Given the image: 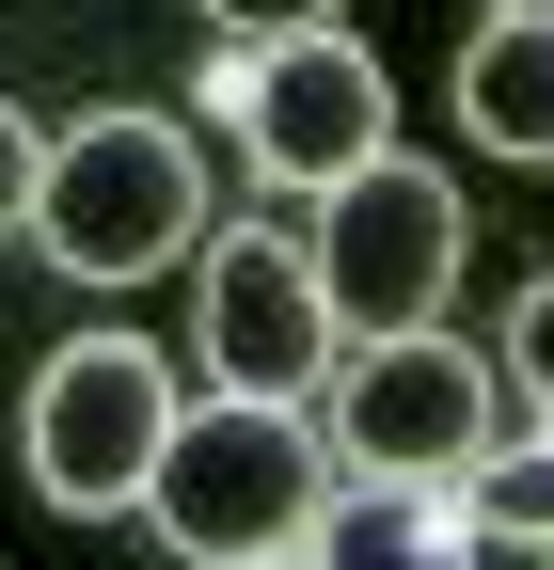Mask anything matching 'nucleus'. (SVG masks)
<instances>
[{
  "label": "nucleus",
  "mask_w": 554,
  "mask_h": 570,
  "mask_svg": "<svg viewBox=\"0 0 554 570\" xmlns=\"http://www.w3.org/2000/svg\"><path fill=\"white\" fill-rule=\"evenodd\" d=\"M317 491H333V444H317V412L190 396V412H175V444H159V475H144V523H159L190 570H238V554H301Z\"/></svg>",
  "instance_id": "obj_1"
},
{
  "label": "nucleus",
  "mask_w": 554,
  "mask_h": 570,
  "mask_svg": "<svg viewBox=\"0 0 554 570\" xmlns=\"http://www.w3.org/2000/svg\"><path fill=\"white\" fill-rule=\"evenodd\" d=\"M190 223H206V159H190L175 111H96V127H63L48 175H32V238H48V269H80V285L175 269Z\"/></svg>",
  "instance_id": "obj_2"
},
{
  "label": "nucleus",
  "mask_w": 554,
  "mask_h": 570,
  "mask_svg": "<svg viewBox=\"0 0 554 570\" xmlns=\"http://www.w3.org/2000/svg\"><path fill=\"white\" fill-rule=\"evenodd\" d=\"M175 412H190L175 348H144V333H80V348H48V365H32L17 460H32L48 508L111 523V508H144V475H159V444H175Z\"/></svg>",
  "instance_id": "obj_3"
},
{
  "label": "nucleus",
  "mask_w": 554,
  "mask_h": 570,
  "mask_svg": "<svg viewBox=\"0 0 554 570\" xmlns=\"http://www.w3.org/2000/svg\"><path fill=\"white\" fill-rule=\"evenodd\" d=\"M459 238H475V223H459V175H428V159H365V175H333V190H317L301 269H317L333 333L380 348V333H428V317H444Z\"/></svg>",
  "instance_id": "obj_4"
},
{
  "label": "nucleus",
  "mask_w": 554,
  "mask_h": 570,
  "mask_svg": "<svg viewBox=\"0 0 554 570\" xmlns=\"http://www.w3.org/2000/svg\"><path fill=\"white\" fill-rule=\"evenodd\" d=\"M349 475H396V491H459L475 460L507 444V412H492V348H459L444 317L428 333H380L333 365V428H317Z\"/></svg>",
  "instance_id": "obj_5"
},
{
  "label": "nucleus",
  "mask_w": 554,
  "mask_h": 570,
  "mask_svg": "<svg viewBox=\"0 0 554 570\" xmlns=\"http://www.w3.org/2000/svg\"><path fill=\"white\" fill-rule=\"evenodd\" d=\"M222 111H238L269 190H333V175L396 159V80H380L365 32H269V48H238Z\"/></svg>",
  "instance_id": "obj_6"
},
{
  "label": "nucleus",
  "mask_w": 554,
  "mask_h": 570,
  "mask_svg": "<svg viewBox=\"0 0 554 570\" xmlns=\"http://www.w3.org/2000/svg\"><path fill=\"white\" fill-rule=\"evenodd\" d=\"M206 396H254V412H317L333 396V302H317V269H301V238L286 223H254V238H222L206 254Z\"/></svg>",
  "instance_id": "obj_7"
},
{
  "label": "nucleus",
  "mask_w": 554,
  "mask_h": 570,
  "mask_svg": "<svg viewBox=\"0 0 554 570\" xmlns=\"http://www.w3.org/2000/svg\"><path fill=\"white\" fill-rule=\"evenodd\" d=\"M301 570H475V523H459V491L349 475V491H317V523H301Z\"/></svg>",
  "instance_id": "obj_8"
},
{
  "label": "nucleus",
  "mask_w": 554,
  "mask_h": 570,
  "mask_svg": "<svg viewBox=\"0 0 554 570\" xmlns=\"http://www.w3.org/2000/svg\"><path fill=\"white\" fill-rule=\"evenodd\" d=\"M459 127L492 142V159H554V17H492L459 48Z\"/></svg>",
  "instance_id": "obj_9"
},
{
  "label": "nucleus",
  "mask_w": 554,
  "mask_h": 570,
  "mask_svg": "<svg viewBox=\"0 0 554 570\" xmlns=\"http://www.w3.org/2000/svg\"><path fill=\"white\" fill-rule=\"evenodd\" d=\"M459 523H475V539H538V554H554V428H538V444H492V460L459 475Z\"/></svg>",
  "instance_id": "obj_10"
},
{
  "label": "nucleus",
  "mask_w": 554,
  "mask_h": 570,
  "mask_svg": "<svg viewBox=\"0 0 554 570\" xmlns=\"http://www.w3.org/2000/svg\"><path fill=\"white\" fill-rule=\"evenodd\" d=\"M507 381H523V396L554 412V269L523 285V302H507Z\"/></svg>",
  "instance_id": "obj_11"
},
{
  "label": "nucleus",
  "mask_w": 554,
  "mask_h": 570,
  "mask_svg": "<svg viewBox=\"0 0 554 570\" xmlns=\"http://www.w3.org/2000/svg\"><path fill=\"white\" fill-rule=\"evenodd\" d=\"M32 175H48V127L0 96V238H32Z\"/></svg>",
  "instance_id": "obj_12"
},
{
  "label": "nucleus",
  "mask_w": 554,
  "mask_h": 570,
  "mask_svg": "<svg viewBox=\"0 0 554 570\" xmlns=\"http://www.w3.org/2000/svg\"><path fill=\"white\" fill-rule=\"evenodd\" d=\"M238 48H269V32H349V0H206Z\"/></svg>",
  "instance_id": "obj_13"
},
{
  "label": "nucleus",
  "mask_w": 554,
  "mask_h": 570,
  "mask_svg": "<svg viewBox=\"0 0 554 570\" xmlns=\"http://www.w3.org/2000/svg\"><path fill=\"white\" fill-rule=\"evenodd\" d=\"M492 17H554V0H492Z\"/></svg>",
  "instance_id": "obj_14"
},
{
  "label": "nucleus",
  "mask_w": 554,
  "mask_h": 570,
  "mask_svg": "<svg viewBox=\"0 0 554 570\" xmlns=\"http://www.w3.org/2000/svg\"><path fill=\"white\" fill-rule=\"evenodd\" d=\"M238 570H301V554H238Z\"/></svg>",
  "instance_id": "obj_15"
}]
</instances>
